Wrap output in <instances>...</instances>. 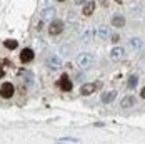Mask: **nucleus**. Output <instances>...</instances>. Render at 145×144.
Wrapping results in <instances>:
<instances>
[{"mask_svg":"<svg viewBox=\"0 0 145 144\" xmlns=\"http://www.w3.org/2000/svg\"><path fill=\"white\" fill-rule=\"evenodd\" d=\"M47 65H50L52 69H58V67L62 65V59L60 57H50L47 60Z\"/></svg>","mask_w":145,"mask_h":144,"instance_id":"nucleus-13","label":"nucleus"},{"mask_svg":"<svg viewBox=\"0 0 145 144\" xmlns=\"http://www.w3.org/2000/svg\"><path fill=\"white\" fill-rule=\"evenodd\" d=\"M73 2H75V3H77V5H84V3H85V2H87V0H73Z\"/></svg>","mask_w":145,"mask_h":144,"instance_id":"nucleus-20","label":"nucleus"},{"mask_svg":"<svg viewBox=\"0 0 145 144\" xmlns=\"http://www.w3.org/2000/svg\"><path fill=\"white\" fill-rule=\"evenodd\" d=\"M33 55H35V54H33L32 49H24V50L20 52V60H22V62H30V60L33 59Z\"/></svg>","mask_w":145,"mask_h":144,"instance_id":"nucleus-7","label":"nucleus"},{"mask_svg":"<svg viewBox=\"0 0 145 144\" xmlns=\"http://www.w3.org/2000/svg\"><path fill=\"white\" fill-rule=\"evenodd\" d=\"M112 25L117 27V29L123 27V25H125V17H122V15H114V17H112Z\"/></svg>","mask_w":145,"mask_h":144,"instance_id":"nucleus-12","label":"nucleus"},{"mask_svg":"<svg viewBox=\"0 0 145 144\" xmlns=\"http://www.w3.org/2000/svg\"><path fill=\"white\" fill-rule=\"evenodd\" d=\"M58 143H73V144H77L78 139H73V137H62V139H58Z\"/></svg>","mask_w":145,"mask_h":144,"instance_id":"nucleus-18","label":"nucleus"},{"mask_svg":"<svg viewBox=\"0 0 145 144\" xmlns=\"http://www.w3.org/2000/svg\"><path fill=\"white\" fill-rule=\"evenodd\" d=\"M115 97H117V92H115V90L103 92V94H102V102H103V104H110V102L114 101Z\"/></svg>","mask_w":145,"mask_h":144,"instance_id":"nucleus-11","label":"nucleus"},{"mask_svg":"<svg viewBox=\"0 0 145 144\" xmlns=\"http://www.w3.org/2000/svg\"><path fill=\"white\" fill-rule=\"evenodd\" d=\"M99 82H88V84H84V86L80 87V94L82 96H92L97 89H99Z\"/></svg>","mask_w":145,"mask_h":144,"instance_id":"nucleus-4","label":"nucleus"},{"mask_svg":"<svg viewBox=\"0 0 145 144\" xmlns=\"http://www.w3.org/2000/svg\"><path fill=\"white\" fill-rule=\"evenodd\" d=\"M58 2H63V0H58Z\"/></svg>","mask_w":145,"mask_h":144,"instance_id":"nucleus-23","label":"nucleus"},{"mask_svg":"<svg viewBox=\"0 0 145 144\" xmlns=\"http://www.w3.org/2000/svg\"><path fill=\"white\" fill-rule=\"evenodd\" d=\"M58 87H60L62 90H65V92H70L72 87H73V84H72V81H70L67 75H62L60 81H58Z\"/></svg>","mask_w":145,"mask_h":144,"instance_id":"nucleus-5","label":"nucleus"},{"mask_svg":"<svg viewBox=\"0 0 145 144\" xmlns=\"http://www.w3.org/2000/svg\"><path fill=\"white\" fill-rule=\"evenodd\" d=\"M95 12V2H85L84 3V9H82V14L88 17V15H92Z\"/></svg>","mask_w":145,"mask_h":144,"instance_id":"nucleus-6","label":"nucleus"},{"mask_svg":"<svg viewBox=\"0 0 145 144\" xmlns=\"http://www.w3.org/2000/svg\"><path fill=\"white\" fill-rule=\"evenodd\" d=\"M107 35H108V27H107V25H100V27H99V37H100V39H105Z\"/></svg>","mask_w":145,"mask_h":144,"instance_id":"nucleus-16","label":"nucleus"},{"mask_svg":"<svg viewBox=\"0 0 145 144\" xmlns=\"http://www.w3.org/2000/svg\"><path fill=\"white\" fill-rule=\"evenodd\" d=\"M129 45H130V49H133V50H138V49H142L144 40H142L140 37H133V39L129 40Z\"/></svg>","mask_w":145,"mask_h":144,"instance_id":"nucleus-10","label":"nucleus"},{"mask_svg":"<svg viewBox=\"0 0 145 144\" xmlns=\"http://www.w3.org/2000/svg\"><path fill=\"white\" fill-rule=\"evenodd\" d=\"M63 27H65L63 22L58 20V18H55V20H52L50 25H48V34H50V35H58V34L63 32Z\"/></svg>","mask_w":145,"mask_h":144,"instance_id":"nucleus-3","label":"nucleus"},{"mask_svg":"<svg viewBox=\"0 0 145 144\" xmlns=\"http://www.w3.org/2000/svg\"><path fill=\"white\" fill-rule=\"evenodd\" d=\"M3 75H5V71H3V69H2V67H0V79H2V77H3Z\"/></svg>","mask_w":145,"mask_h":144,"instance_id":"nucleus-21","label":"nucleus"},{"mask_svg":"<svg viewBox=\"0 0 145 144\" xmlns=\"http://www.w3.org/2000/svg\"><path fill=\"white\" fill-rule=\"evenodd\" d=\"M14 92H15V87L12 82H5V84H2V87H0V96L3 99H12L14 97Z\"/></svg>","mask_w":145,"mask_h":144,"instance_id":"nucleus-2","label":"nucleus"},{"mask_svg":"<svg viewBox=\"0 0 145 144\" xmlns=\"http://www.w3.org/2000/svg\"><path fill=\"white\" fill-rule=\"evenodd\" d=\"M92 62H93V55L88 54V52H82V54H78V55L75 57V64H77L80 69H88V67L92 65Z\"/></svg>","mask_w":145,"mask_h":144,"instance_id":"nucleus-1","label":"nucleus"},{"mask_svg":"<svg viewBox=\"0 0 145 144\" xmlns=\"http://www.w3.org/2000/svg\"><path fill=\"white\" fill-rule=\"evenodd\" d=\"M140 96H142V97H144V99H145V87H144V89H142V90H140Z\"/></svg>","mask_w":145,"mask_h":144,"instance_id":"nucleus-22","label":"nucleus"},{"mask_svg":"<svg viewBox=\"0 0 145 144\" xmlns=\"http://www.w3.org/2000/svg\"><path fill=\"white\" fill-rule=\"evenodd\" d=\"M123 55H125V50H123L122 47H114L112 52H110V57L114 59V60H120Z\"/></svg>","mask_w":145,"mask_h":144,"instance_id":"nucleus-9","label":"nucleus"},{"mask_svg":"<svg viewBox=\"0 0 145 144\" xmlns=\"http://www.w3.org/2000/svg\"><path fill=\"white\" fill-rule=\"evenodd\" d=\"M54 15H55V10H54L52 7H48V9L42 10V18H52Z\"/></svg>","mask_w":145,"mask_h":144,"instance_id":"nucleus-14","label":"nucleus"},{"mask_svg":"<svg viewBox=\"0 0 145 144\" xmlns=\"http://www.w3.org/2000/svg\"><path fill=\"white\" fill-rule=\"evenodd\" d=\"M3 45H5L7 49L14 50V49H17V45H18V42H17V40H14V39H7V40L3 42Z\"/></svg>","mask_w":145,"mask_h":144,"instance_id":"nucleus-15","label":"nucleus"},{"mask_svg":"<svg viewBox=\"0 0 145 144\" xmlns=\"http://www.w3.org/2000/svg\"><path fill=\"white\" fill-rule=\"evenodd\" d=\"M118 39H120V37H118L117 34H114V35H112V42H114V44H117V42H118Z\"/></svg>","mask_w":145,"mask_h":144,"instance_id":"nucleus-19","label":"nucleus"},{"mask_svg":"<svg viewBox=\"0 0 145 144\" xmlns=\"http://www.w3.org/2000/svg\"><path fill=\"white\" fill-rule=\"evenodd\" d=\"M137 82H138L137 75H130V77H129V82H127V87H129V89H133V87L137 86Z\"/></svg>","mask_w":145,"mask_h":144,"instance_id":"nucleus-17","label":"nucleus"},{"mask_svg":"<svg viewBox=\"0 0 145 144\" xmlns=\"http://www.w3.org/2000/svg\"><path fill=\"white\" fill-rule=\"evenodd\" d=\"M133 104H135V97H133V96H125V97L120 101V107H122V109H129Z\"/></svg>","mask_w":145,"mask_h":144,"instance_id":"nucleus-8","label":"nucleus"}]
</instances>
